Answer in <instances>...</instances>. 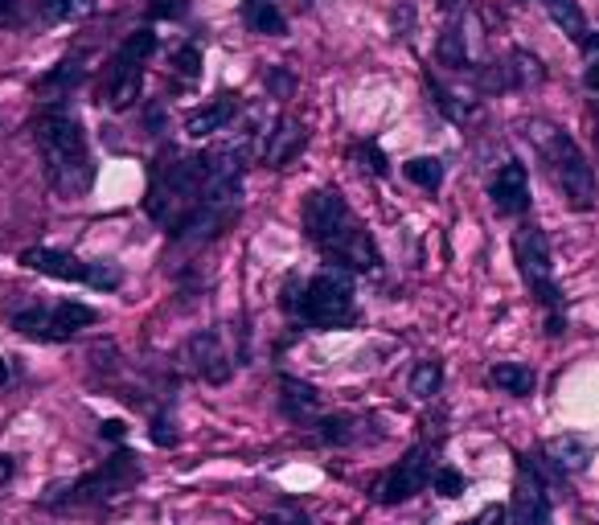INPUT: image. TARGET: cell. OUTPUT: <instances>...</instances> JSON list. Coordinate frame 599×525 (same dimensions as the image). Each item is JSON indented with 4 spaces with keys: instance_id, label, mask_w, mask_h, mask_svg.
Returning a JSON list of instances; mask_svg holds the SVG:
<instances>
[{
    "instance_id": "1",
    "label": "cell",
    "mask_w": 599,
    "mask_h": 525,
    "mask_svg": "<svg viewBox=\"0 0 599 525\" xmlns=\"http://www.w3.org/2000/svg\"><path fill=\"white\" fill-rule=\"evenodd\" d=\"M304 230H308V243L333 267H345V271H378L382 267L374 234L361 226V218L337 189H317L304 197Z\"/></svg>"
},
{
    "instance_id": "2",
    "label": "cell",
    "mask_w": 599,
    "mask_h": 525,
    "mask_svg": "<svg viewBox=\"0 0 599 525\" xmlns=\"http://www.w3.org/2000/svg\"><path fill=\"white\" fill-rule=\"evenodd\" d=\"M34 140H38L46 177H50V185L58 193L82 197L94 185V161H91V149H87V131H82V124L62 103L41 112L38 128H34Z\"/></svg>"
},
{
    "instance_id": "3",
    "label": "cell",
    "mask_w": 599,
    "mask_h": 525,
    "mask_svg": "<svg viewBox=\"0 0 599 525\" xmlns=\"http://www.w3.org/2000/svg\"><path fill=\"white\" fill-rule=\"evenodd\" d=\"M202 185H206V161L189 156L181 149H161L149 169V193H144V209L156 226H165L169 234L181 230L193 206L202 202Z\"/></svg>"
},
{
    "instance_id": "4",
    "label": "cell",
    "mask_w": 599,
    "mask_h": 525,
    "mask_svg": "<svg viewBox=\"0 0 599 525\" xmlns=\"http://www.w3.org/2000/svg\"><path fill=\"white\" fill-rule=\"evenodd\" d=\"M283 312L308 329L333 333V329H349L357 320V300H354V280L345 267H320L313 280H304L296 287V276L283 283Z\"/></svg>"
},
{
    "instance_id": "5",
    "label": "cell",
    "mask_w": 599,
    "mask_h": 525,
    "mask_svg": "<svg viewBox=\"0 0 599 525\" xmlns=\"http://www.w3.org/2000/svg\"><path fill=\"white\" fill-rule=\"evenodd\" d=\"M530 131V140H534V149L538 156L546 161V169L555 177V185L562 189V197L571 202L575 209H591L599 197V181H596V169H591V161L583 156V149L566 136L562 128L555 124H546V119H530L525 124Z\"/></svg>"
},
{
    "instance_id": "6",
    "label": "cell",
    "mask_w": 599,
    "mask_h": 525,
    "mask_svg": "<svg viewBox=\"0 0 599 525\" xmlns=\"http://www.w3.org/2000/svg\"><path fill=\"white\" fill-rule=\"evenodd\" d=\"M513 262L522 271V283L530 287V296L546 308V324H550V337H559L566 329L562 317V292L555 280V255H550V239H546L543 226L525 222L513 230Z\"/></svg>"
},
{
    "instance_id": "7",
    "label": "cell",
    "mask_w": 599,
    "mask_h": 525,
    "mask_svg": "<svg viewBox=\"0 0 599 525\" xmlns=\"http://www.w3.org/2000/svg\"><path fill=\"white\" fill-rule=\"evenodd\" d=\"M4 317L9 324L34 341H66L75 337L78 329H87L99 320L91 304L82 300H62V304H41L34 296H21V300L4 304Z\"/></svg>"
},
{
    "instance_id": "8",
    "label": "cell",
    "mask_w": 599,
    "mask_h": 525,
    "mask_svg": "<svg viewBox=\"0 0 599 525\" xmlns=\"http://www.w3.org/2000/svg\"><path fill=\"white\" fill-rule=\"evenodd\" d=\"M156 50V34L149 29H136L112 57V75H107V91H103V103L112 112H128L131 103L140 99V87H144V62Z\"/></svg>"
},
{
    "instance_id": "9",
    "label": "cell",
    "mask_w": 599,
    "mask_h": 525,
    "mask_svg": "<svg viewBox=\"0 0 599 525\" xmlns=\"http://www.w3.org/2000/svg\"><path fill=\"white\" fill-rule=\"evenodd\" d=\"M21 262L29 267V271H41V276H50V280H75V283H87L94 292H112L119 287V267H107V262H82L75 255H66V251H50V246H29Z\"/></svg>"
},
{
    "instance_id": "10",
    "label": "cell",
    "mask_w": 599,
    "mask_h": 525,
    "mask_svg": "<svg viewBox=\"0 0 599 525\" xmlns=\"http://www.w3.org/2000/svg\"><path fill=\"white\" fill-rule=\"evenodd\" d=\"M140 460L131 456V451H115L112 460H103V469L87 472L78 485H71L66 492V501L71 505H94V501H115V497H124L131 488L140 485Z\"/></svg>"
},
{
    "instance_id": "11",
    "label": "cell",
    "mask_w": 599,
    "mask_h": 525,
    "mask_svg": "<svg viewBox=\"0 0 599 525\" xmlns=\"http://www.w3.org/2000/svg\"><path fill=\"white\" fill-rule=\"evenodd\" d=\"M509 525H555V513H550V497H546L543 476H538V469L530 464V456H525L522 464H518V485H513Z\"/></svg>"
},
{
    "instance_id": "12",
    "label": "cell",
    "mask_w": 599,
    "mask_h": 525,
    "mask_svg": "<svg viewBox=\"0 0 599 525\" xmlns=\"http://www.w3.org/2000/svg\"><path fill=\"white\" fill-rule=\"evenodd\" d=\"M431 485V451L428 448H411L398 464L391 469V476L378 488V501L382 505H398V501H411L423 488Z\"/></svg>"
},
{
    "instance_id": "13",
    "label": "cell",
    "mask_w": 599,
    "mask_h": 525,
    "mask_svg": "<svg viewBox=\"0 0 599 525\" xmlns=\"http://www.w3.org/2000/svg\"><path fill=\"white\" fill-rule=\"evenodd\" d=\"M181 361H186V366L197 377L214 382V386L230 382V374H234V361H230V354H226L222 337H218V333H209V329H206V333H193V337L186 341Z\"/></svg>"
},
{
    "instance_id": "14",
    "label": "cell",
    "mask_w": 599,
    "mask_h": 525,
    "mask_svg": "<svg viewBox=\"0 0 599 525\" xmlns=\"http://www.w3.org/2000/svg\"><path fill=\"white\" fill-rule=\"evenodd\" d=\"M488 202L506 218H518L530 209V172H525L522 161H509L506 169H497L493 185H488Z\"/></svg>"
},
{
    "instance_id": "15",
    "label": "cell",
    "mask_w": 599,
    "mask_h": 525,
    "mask_svg": "<svg viewBox=\"0 0 599 525\" xmlns=\"http://www.w3.org/2000/svg\"><path fill=\"white\" fill-rule=\"evenodd\" d=\"M304 149V124H296V119H276V128L271 131H263V144H259V152H263V161L271 165V169H283L296 152Z\"/></svg>"
},
{
    "instance_id": "16",
    "label": "cell",
    "mask_w": 599,
    "mask_h": 525,
    "mask_svg": "<svg viewBox=\"0 0 599 525\" xmlns=\"http://www.w3.org/2000/svg\"><path fill=\"white\" fill-rule=\"evenodd\" d=\"M546 456H550V464H555L562 476H579V472L596 460V444H591L587 435H555V439L546 444Z\"/></svg>"
},
{
    "instance_id": "17",
    "label": "cell",
    "mask_w": 599,
    "mask_h": 525,
    "mask_svg": "<svg viewBox=\"0 0 599 525\" xmlns=\"http://www.w3.org/2000/svg\"><path fill=\"white\" fill-rule=\"evenodd\" d=\"M239 112V94H218V99H209L206 107H197V112H189L186 119V131L193 140H206V136H218V131L230 128V119Z\"/></svg>"
},
{
    "instance_id": "18",
    "label": "cell",
    "mask_w": 599,
    "mask_h": 525,
    "mask_svg": "<svg viewBox=\"0 0 599 525\" xmlns=\"http://www.w3.org/2000/svg\"><path fill=\"white\" fill-rule=\"evenodd\" d=\"M243 21L251 34H263V38H283L288 34V17L280 13V0H243Z\"/></svg>"
},
{
    "instance_id": "19",
    "label": "cell",
    "mask_w": 599,
    "mask_h": 525,
    "mask_svg": "<svg viewBox=\"0 0 599 525\" xmlns=\"http://www.w3.org/2000/svg\"><path fill=\"white\" fill-rule=\"evenodd\" d=\"M488 382H493L497 390L513 394V398H530V394L538 390V374H534V366H525V361H501V366H493V370H488Z\"/></svg>"
},
{
    "instance_id": "20",
    "label": "cell",
    "mask_w": 599,
    "mask_h": 525,
    "mask_svg": "<svg viewBox=\"0 0 599 525\" xmlns=\"http://www.w3.org/2000/svg\"><path fill=\"white\" fill-rule=\"evenodd\" d=\"M82 78H87V66H82V57H66V62H58L50 75L38 78V91L41 94H54V99H66V94L75 91Z\"/></svg>"
},
{
    "instance_id": "21",
    "label": "cell",
    "mask_w": 599,
    "mask_h": 525,
    "mask_svg": "<svg viewBox=\"0 0 599 525\" xmlns=\"http://www.w3.org/2000/svg\"><path fill=\"white\" fill-rule=\"evenodd\" d=\"M546 4V13H550V21L559 25L566 38L575 41V46H583L587 41V17H583V9H579V0H543Z\"/></svg>"
},
{
    "instance_id": "22",
    "label": "cell",
    "mask_w": 599,
    "mask_h": 525,
    "mask_svg": "<svg viewBox=\"0 0 599 525\" xmlns=\"http://www.w3.org/2000/svg\"><path fill=\"white\" fill-rule=\"evenodd\" d=\"M280 386H283V411H288V419H313L320 411V394L308 382L283 377Z\"/></svg>"
},
{
    "instance_id": "23",
    "label": "cell",
    "mask_w": 599,
    "mask_h": 525,
    "mask_svg": "<svg viewBox=\"0 0 599 525\" xmlns=\"http://www.w3.org/2000/svg\"><path fill=\"white\" fill-rule=\"evenodd\" d=\"M435 57H439L444 66H451V71H464V66H469L472 57H469V34H464V25H448V29H444Z\"/></svg>"
},
{
    "instance_id": "24",
    "label": "cell",
    "mask_w": 599,
    "mask_h": 525,
    "mask_svg": "<svg viewBox=\"0 0 599 525\" xmlns=\"http://www.w3.org/2000/svg\"><path fill=\"white\" fill-rule=\"evenodd\" d=\"M94 13V0H41V21L46 25H71Z\"/></svg>"
},
{
    "instance_id": "25",
    "label": "cell",
    "mask_w": 599,
    "mask_h": 525,
    "mask_svg": "<svg viewBox=\"0 0 599 525\" xmlns=\"http://www.w3.org/2000/svg\"><path fill=\"white\" fill-rule=\"evenodd\" d=\"M403 177L411 181V185L428 189V193H435V189L444 185V165L435 161V156H411L407 165H403Z\"/></svg>"
},
{
    "instance_id": "26",
    "label": "cell",
    "mask_w": 599,
    "mask_h": 525,
    "mask_svg": "<svg viewBox=\"0 0 599 525\" xmlns=\"http://www.w3.org/2000/svg\"><path fill=\"white\" fill-rule=\"evenodd\" d=\"M439 386H444V366L439 361H419L411 374V394L419 398V402H428V398H435L439 394Z\"/></svg>"
},
{
    "instance_id": "27",
    "label": "cell",
    "mask_w": 599,
    "mask_h": 525,
    "mask_svg": "<svg viewBox=\"0 0 599 525\" xmlns=\"http://www.w3.org/2000/svg\"><path fill=\"white\" fill-rule=\"evenodd\" d=\"M173 71H177L181 78H197L202 75V50H197L193 41L177 46V50H173Z\"/></svg>"
},
{
    "instance_id": "28",
    "label": "cell",
    "mask_w": 599,
    "mask_h": 525,
    "mask_svg": "<svg viewBox=\"0 0 599 525\" xmlns=\"http://www.w3.org/2000/svg\"><path fill=\"white\" fill-rule=\"evenodd\" d=\"M431 485H435V492L439 497H460L464 488H469V481H464V472H456V469H435L431 472Z\"/></svg>"
},
{
    "instance_id": "29",
    "label": "cell",
    "mask_w": 599,
    "mask_h": 525,
    "mask_svg": "<svg viewBox=\"0 0 599 525\" xmlns=\"http://www.w3.org/2000/svg\"><path fill=\"white\" fill-rule=\"evenodd\" d=\"M320 439H324V444H349V439H354V419H345V414L320 419Z\"/></svg>"
},
{
    "instance_id": "30",
    "label": "cell",
    "mask_w": 599,
    "mask_h": 525,
    "mask_svg": "<svg viewBox=\"0 0 599 525\" xmlns=\"http://www.w3.org/2000/svg\"><path fill=\"white\" fill-rule=\"evenodd\" d=\"M189 13V0H149V17L156 21H181Z\"/></svg>"
},
{
    "instance_id": "31",
    "label": "cell",
    "mask_w": 599,
    "mask_h": 525,
    "mask_svg": "<svg viewBox=\"0 0 599 525\" xmlns=\"http://www.w3.org/2000/svg\"><path fill=\"white\" fill-rule=\"evenodd\" d=\"M263 522L267 525H313V517H308L300 505H276Z\"/></svg>"
},
{
    "instance_id": "32",
    "label": "cell",
    "mask_w": 599,
    "mask_h": 525,
    "mask_svg": "<svg viewBox=\"0 0 599 525\" xmlns=\"http://www.w3.org/2000/svg\"><path fill=\"white\" fill-rule=\"evenodd\" d=\"M152 444H156V448H173V444H177V423H173V419H156V423H152Z\"/></svg>"
},
{
    "instance_id": "33",
    "label": "cell",
    "mask_w": 599,
    "mask_h": 525,
    "mask_svg": "<svg viewBox=\"0 0 599 525\" xmlns=\"http://www.w3.org/2000/svg\"><path fill=\"white\" fill-rule=\"evenodd\" d=\"M357 156L370 161V172H374V177H386V172H391V165H386V156L378 152V144H357Z\"/></svg>"
},
{
    "instance_id": "34",
    "label": "cell",
    "mask_w": 599,
    "mask_h": 525,
    "mask_svg": "<svg viewBox=\"0 0 599 525\" xmlns=\"http://www.w3.org/2000/svg\"><path fill=\"white\" fill-rule=\"evenodd\" d=\"M509 522V509L506 505H485L472 522H464V525H506Z\"/></svg>"
},
{
    "instance_id": "35",
    "label": "cell",
    "mask_w": 599,
    "mask_h": 525,
    "mask_svg": "<svg viewBox=\"0 0 599 525\" xmlns=\"http://www.w3.org/2000/svg\"><path fill=\"white\" fill-rule=\"evenodd\" d=\"M17 382V366H13V357H0V386H13Z\"/></svg>"
},
{
    "instance_id": "36",
    "label": "cell",
    "mask_w": 599,
    "mask_h": 525,
    "mask_svg": "<svg viewBox=\"0 0 599 525\" xmlns=\"http://www.w3.org/2000/svg\"><path fill=\"white\" fill-rule=\"evenodd\" d=\"M124 432H128V427H124L119 419H107V423L99 427V435H107V439H124Z\"/></svg>"
},
{
    "instance_id": "37",
    "label": "cell",
    "mask_w": 599,
    "mask_h": 525,
    "mask_svg": "<svg viewBox=\"0 0 599 525\" xmlns=\"http://www.w3.org/2000/svg\"><path fill=\"white\" fill-rule=\"evenodd\" d=\"M583 87H587V91H599V62H591V66H587V75H583Z\"/></svg>"
},
{
    "instance_id": "38",
    "label": "cell",
    "mask_w": 599,
    "mask_h": 525,
    "mask_svg": "<svg viewBox=\"0 0 599 525\" xmlns=\"http://www.w3.org/2000/svg\"><path fill=\"white\" fill-rule=\"evenodd\" d=\"M9 481H13V460H9V456H0V488L9 485Z\"/></svg>"
},
{
    "instance_id": "39",
    "label": "cell",
    "mask_w": 599,
    "mask_h": 525,
    "mask_svg": "<svg viewBox=\"0 0 599 525\" xmlns=\"http://www.w3.org/2000/svg\"><path fill=\"white\" fill-rule=\"evenodd\" d=\"M583 50H587V57H591V62H599V34H587Z\"/></svg>"
},
{
    "instance_id": "40",
    "label": "cell",
    "mask_w": 599,
    "mask_h": 525,
    "mask_svg": "<svg viewBox=\"0 0 599 525\" xmlns=\"http://www.w3.org/2000/svg\"><path fill=\"white\" fill-rule=\"evenodd\" d=\"M13 4L17 0H0V17H13Z\"/></svg>"
},
{
    "instance_id": "41",
    "label": "cell",
    "mask_w": 599,
    "mask_h": 525,
    "mask_svg": "<svg viewBox=\"0 0 599 525\" xmlns=\"http://www.w3.org/2000/svg\"><path fill=\"white\" fill-rule=\"evenodd\" d=\"M435 4H439V9H451V4H456V0H435Z\"/></svg>"
}]
</instances>
